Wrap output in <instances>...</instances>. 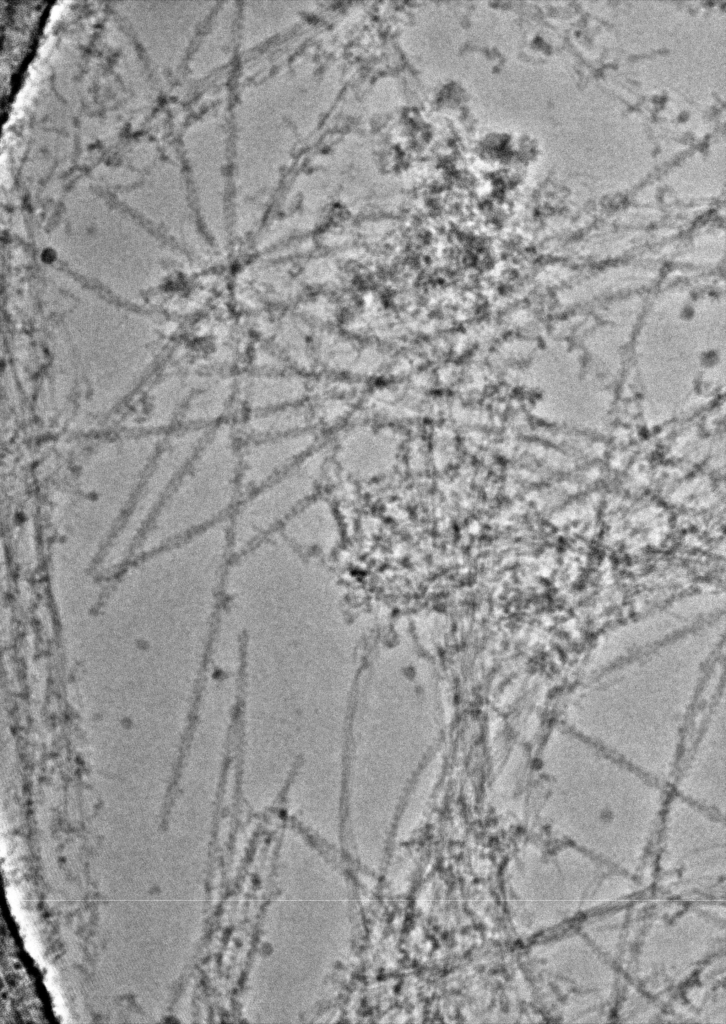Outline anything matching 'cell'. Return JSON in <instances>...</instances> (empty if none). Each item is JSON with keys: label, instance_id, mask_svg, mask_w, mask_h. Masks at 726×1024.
I'll list each match as a JSON object with an SVG mask.
<instances>
[{"label": "cell", "instance_id": "6da1fadb", "mask_svg": "<svg viewBox=\"0 0 726 1024\" xmlns=\"http://www.w3.org/2000/svg\"><path fill=\"white\" fill-rule=\"evenodd\" d=\"M311 447L314 439L308 434L247 445L240 465L243 490L251 492L280 476L309 455Z\"/></svg>", "mask_w": 726, "mask_h": 1024}]
</instances>
